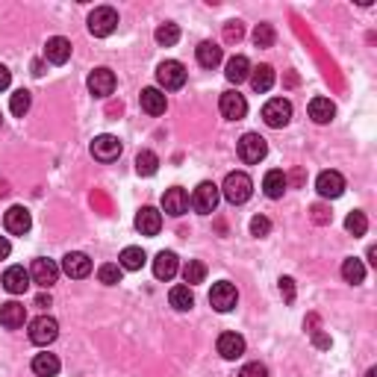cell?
Wrapping results in <instances>:
<instances>
[{
  "instance_id": "cell-1",
  "label": "cell",
  "mask_w": 377,
  "mask_h": 377,
  "mask_svg": "<svg viewBox=\"0 0 377 377\" xmlns=\"http://www.w3.org/2000/svg\"><path fill=\"white\" fill-rule=\"evenodd\" d=\"M221 195H224L230 204H245V201H251V195H254V180H251V177H247L245 171H230V174L224 177Z\"/></svg>"
},
{
  "instance_id": "cell-2",
  "label": "cell",
  "mask_w": 377,
  "mask_h": 377,
  "mask_svg": "<svg viewBox=\"0 0 377 377\" xmlns=\"http://www.w3.org/2000/svg\"><path fill=\"white\" fill-rule=\"evenodd\" d=\"M118 27V12L112 6H97L92 15H88V33H92L95 38H106L112 36Z\"/></svg>"
},
{
  "instance_id": "cell-3",
  "label": "cell",
  "mask_w": 377,
  "mask_h": 377,
  "mask_svg": "<svg viewBox=\"0 0 377 377\" xmlns=\"http://www.w3.org/2000/svg\"><path fill=\"white\" fill-rule=\"evenodd\" d=\"M265 154H269V142L260 136V133H245L239 138V160L245 165H256L265 160Z\"/></svg>"
},
{
  "instance_id": "cell-4",
  "label": "cell",
  "mask_w": 377,
  "mask_h": 377,
  "mask_svg": "<svg viewBox=\"0 0 377 377\" xmlns=\"http://www.w3.org/2000/svg\"><path fill=\"white\" fill-rule=\"evenodd\" d=\"M56 336H59V321L51 319V315H38V319L29 321V342L33 345L47 348L51 342H56Z\"/></svg>"
},
{
  "instance_id": "cell-5",
  "label": "cell",
  "mask_w": 377,
  "mask_h": 377,
  "mask_svg": "<svg viewBox=\"0 0 377 377\" xmlns=\"http://www.w3.org/2000/svg\"><path fill=\"white\" fill-rule=\"evenodd\" d=\"M263 121L274 127V130H280V127L292 121V104L286 101V97H271V101L263 106Z\"/></svg>"
},
{
  "instance_id": "cell-6",
  "label": "cell",
  "mask_w": 377,
  "mask_h": 377,
  "mask_svg": "<svg viewBox=\"0 0 377 377\" xmlns=\"http://www.w3.org/2000/svg\"><path fill=\"white\" fill-rule=\"evenodd\" d=\"M218 197H221V188H218L215 183H210V180L197 183L195 195H192V206H195V212H201V215H210V212H215Z\"/></svg>"
},
{
  "instance_id": "cell-7",
  "label": "cell",
  "mask_w": 377,
  "mask_h": 377,
  "mask_svg": "<svg viewBox=\"0 0 377 377\" xmlns=\"http://www.w3.org/2000/svg\"><path fill=\"white\" fill-rule=\"evenodd\" d=\"M156 83H160L162 88H168V92L180 88L186 83L183 62H177V59H165V62H160V68H156Z\"/></svg>"
},
{
  "instance_id": "cell-8",
  "label": "cell",
  "mask_w": 377,
  "mask_h": 377,
  "mask_svg": "<svg viewBox=\"0 0 377 377\" xmlns=\"http://www.w3.org/2000/svg\"><path fill=\"white\" fill-rule=\"evenodd\" d=\"M121 151H124L121 138H118V136H109V133L97 136L95 142H92V156H95L97 162H115L118 156H121Z\"/></svg>"
},
{
  "instance_id": "cell-9",
  "label": "cell",
  "mask_w": 377,
  "mask_h": 377,
  "mask_svg": "<svg viewBox=\"0 0 377 377\" xmlns=\"http://www.w3.org/2000/svg\"><path fill=\"white\" fill-rule=\"evenodd\" d=\"M210 304H212V310L215 313H230L236 304H239V292H236V286L233 283H215L212 286V292H210Z\"/></svg>"
},
{
  "instance_id": "cell-10",
  "label": "cell",
  "mask_w": 377,
  "mask_h": 377,
  "mask_svg": "<svg viewBox=\"0 0 377 377\" xmlns=\"http://www.w3.org/2000/svg\"><path fill=\"white\" fill-rule=\"evenodd\" d=\"M3 227H6V233H12V236H27L29 227H33V215H29L27 206H12V210H6V215H3Z\"/></svg>"
},
{
  "instance_id": "cell-11",
  "label": "cell",
  "mask_w": 377,
  "mask_h": 377,
  "mask_svg": "<svg viewBox=\"0 0 377 377\" xmlns=\"http://www.w3.org/2000/svg\"><path fill=\"white\" fill-rule=\"evenodd\" d=\"M29 277H33V283L45 286V289H51V286L56 283L59 277V265L53 260H45V256H38V260H33V265H29Z\"/></svg>"
},
{
  "instance_id": "cell-12",
  "label": "cell",
  "mask_w": 377,
  "mask_h": 377,
  "mask_svg": "<svg viewBox=\"0 0 377 377\" xmlns=\"http://www.w3.org/2000/svg\"><path fill=\"white\" fill-rule=\"evenodd\" d=\"M218 109H221V115L227 121H242L247 115V101L239 92H224L221 101H218Z\"/></svg>"
},
{
  "instance_id": "cell-13",
  "label": "cell",
  "mask_w": 377,
  "mask_h": 377,
  "mask_svg": "<svg viewBox=\"0 0 377 377\" xmlns=\"http://www.w3.org/2000/svg\"><path fill=\"white\" fill-rule=\"evenodd\" d=\"M62 271L68 277H74V280H83V277L92 274V260L83 251H71L62 256Z\"/></svg>"
},
{
  "instance_id": "cell-14",
  "label": "cell",
  "mask_w": 377,
  "mask_h": 377,
  "mask_svg": "<svg viewBox=\"0 0 377 377\" xmlns=\"http://www.w3.org/2000/svg\"><path fill=\"white\" fill-rule=\"evenodd\" d=\"M315 192L333 201V197H339L345 192V177L339 171H321L319 177H315Z\"/></svg>"
},
{
  "instance_id": "cell-15",
  "label": "cell",
  "mask_w": 377,
  "mask_h": 377,
  "mask_svg": "<svg viewBox=\"0 0 377 377\" xmlns=\"http://www.w3.org/2000/svg\"><path fill=\"white\" fill-rule=\"evenodd\" d=\"M88 92L95 97H109L115 92V74L109 71V68H95V71L88 74Z\"/></svg>"
},
{
  "instance_id": "cell-16",
  "label": "cell",
  "mask_w": 377,
  "mask_h": 377,
  "mask_svg": "<svg viewBox=\"0 0 377 377\" xmlns=\"http://www.w3.org/2000/svg\"><path fill=\"white\" fill-rule=\"evenodd\" d=\"M29 280H33V277H29L24 265H12V269L3 271V289L9 295H24L29 289Z\"/></svg>"
},
{
  "instance_id": "cell-17",
  "label": "cell",
  "mask_w": 377,
  "mask_h": 377,
  "mask_svg": "<svg viewBox=\"0 0 377 377\" xmlns=\"http://www.w3.org/2000/svg\"><path fill=\"white\" fill-rule=\"evenodd\" d=\"M162 227V212L154 210V206H142V210L136 212V230L142 236H156Z\"/></svg>"
},
{
  "instance_id": "cell-18",
  "label": "cell",
  "mask_w": 377,
  "mask_h": 377,
  "mask_svg": "<svg viewBox=\"0 0 377 377\" xmlns=\"http://www.w3.org/2000/svg\"><path fill=\"white\" fill-rule=\"evenodd\" d=\"M27 321V306L18 304V301H6L0 304V324L6 327V330H18V327H24Z\"/></svg>"
},
{
  "instance_id": "cell-19",
  "label": "cell",
  "mask_w": 377,
  "mask_h": 377,
  "mask_svg": "<svg viewBox=\"0 0 377 377\" xmlns=\"http://www.w3.org/2000/svg\"><path fill=\"white\" fill-rule=\"evenodd\" d=\"M45 59H47V62H53V65H65L68 59H71V42H68V38H62V36L47 38Z\"/></svg>"
},
{
  "instance_id": "cell-20",
  "label": "cell",
  "mask_w": 377,
  "mask_h": 377,
  "mask_svg": "<svg viewBox=\"0 0 377 377\" xmlns=\"http://www.w3.org/2000/svg\"><path fill=\"white\" fill-rule=\"evenodd\" d=\"M162 210L168 212V215H183V212H188V195H186V188H180V186H174V188H168V192L162 195Z\"/></svg>"
},
{
  "instance_id": "cell-21",
  "label": "cell",
  "mask_w": 377,
  "mask_h": 377,
  "mask_svg": "<svg viewBox=\"0 0 377 377\" xmlns=\"http://www.w3.org/2000/svg\"><path fill=\"white\" fill-rule=\"evenodd\" d=\"M180 269V263H177V254L174 251H160L154 260V277L156 280H171Z\"/></svg>"
},
{
  "instance_id": "cell-22",
  "label": "cell",
  "mask_w": 377,
  "mask_h": 377,
  "mask_svg": "<svg viewBox=\"0 0 377 377\" xmlns=\"http://www.w3.org/2000/svg\"><path fill=\"white\" fill-rule=\"evenodd\" d=\"M218 354H221L224 360H239L245 354V339L239 333H221L218 336Z\"/></svg>"
},
{
  "instance_id": "cell-23",
  "label": "cell",
  "mask_w": 377,
  "mask_h": 377,
  "mask_svg": "<svg viewBox=\"0 0 377 377\" xmlns=\"http://www.w3.org/2000/svg\"><path fill=\"white\" fill-rule=\"evenodd\" d=\"M289 188V177H286L280 168H274V171L265 174V180H263V192L271 197V201H277V197H283V192Z\"/></svg>"
},
{
  "instance_id": "cell-24",
  "label": "cell",
  "mask_w": 377,
  "mask_h": 377,
  "mask_svg": "<svg viewBox=\"0 0 377 377\" xmlns=\"http://www.w3.org/2000/svg\"><path fill=\"white\" fill-rule=\"evenodd\" d=\"M333 115H336V106L330 97H313L310 101V118L315 124H330Z\"/></svg>"
},
{
  "instance_id": "cell-25",
  "label": "cell",
  "mask_w": 377,
  "mask_h": 377,
  "mask_svg": "<svg viewBox=\"0 0 377 377\" xmlns=\"http://www.w3.org/2000/svg\"><path fill=\"white\" fill-rule=\"evenodd\" d=\"M142 109L147 115H162L165 112V106H168V101H165V95L160 92V88H142Z\"/></svg>"
},
{
  "instance_id": "cell-26",
  "label": "cell",
  "mask_w": 377,
  "mask_h": 377,
  "mask_svg": "<svg viewBox=\"0 0 377 377\" xmlns=\"http://www.w3.org/2000/svg\"><path fill=\"white\" fill-rule=\"evenodd\" d=\"M59 369H62V363H59L56 354H36L33 356V372L38 377H56Z\"/></svg>"
},
{
  "instance_id": "cell-27",
  "label": "cell",
  "mask_w": 377,
  "mask_h": 377,
  "mask_svg": "<svg viewBox=\"0 0 377 377\" xmlns=\"http://www.w3.org/2000/svg\"><path fill=\"white\" fill-rule=\"evenodd\" d=\"M251 86L256 95H265L274 86V68L271 65H256L251 68Z\"/></svg>"
},
{
  "instance_id": "cell-28",
  "label": "cell",
  "mask_w": 377,
  "mask_h": 377,
  "mask_svg": "<svg viewBox=\"0 0 377 377\" xmlns=\"http://www.w3.org/2000/svg\"><path fill=\"white\" fill-rule=\"evenodd\" d=\"M224 77L230 83H245L247 77H251V62H247V56H233L230 62H227V71H224Z\"/></svg>"
},
{
  "instance_id": "cell-29",
  "label": "cell",
  "mask_w": 377,
  "mask_h": 377,
  "mask_svg": "<svg viewBox=\"0 0 377 377\" xmlns=\"http://www.w3.org/2000/svg\"><path fill=\"white\" fill-rule=\"evenodd\" d=\"M168 301L177 313H188L195 306V295H192V286H174L171 292H168Z\"/></svg>"
},
{
  "instance_id": "cell-30",
  "label": "cell",
  "mask_w": 377,
  "mask_h": 377,
  "mask_svg": "<svg viewBox=\"0 0 377 377\" xmlns=\"http://www.w3.org/2000/svg\"><path fill=\"white\" fill-rule=\"evenodd\" d=\"M221 47H218L215 42H201L197 45V62H201V68H215L221 65Z\"/></svg>"
},
{
  "instance_id": "cell-31",
  "label": "cell",
  "mask_w": 377,
  "mask_h": 377,
  "mask_svg": "<svg viewBox=\"0 0 377 377\" xmlns=\"http://www.w3.org/2000/svg\"><path fill=\"white\" fill-rule=\"evenodd\" d=\"M145 260H147V256H145L142 247H124V251H121V260H118V265H121L124 271H138V269L145 265Z\"/></svg>"
},
{
  "instance_id": "cell-32",
  "label": "cell",
  "mask_w": 377,
  "mask_h": 377,
  "mask_svg": "<svg viewBox=\"0 0 377 377\" xmlns=\"http://www.w3.org/2000/svg\"><path fill=\"white\" fill-rule=\"evenodd\" d=\"M342 277L348 283H363L365 280V265H363V260H356V256H348V260L342 263Z\"/></svg>"
},
{
  "instance_id": "cell-33",
  "label": "cell",
  "mask_w": 377,
  "mask_h": 377,
  "mask_svg": "<svg viewBox=\"0 0 377 377\" xmlns=\"http://www.w3.org/2000/svg\"><path fill=\"white\" fill-rule=\"evenodd\" d=\"M156 168H160V156H156L154 151H138L136 156V171L142 177H154Z\"/></svg>"
},
{
  "instance_id": "cell-34",
  "label": "cell",
  "mask_w": 377,
  "mask_h": 377,
  "mask_svg": "<svg viewBox=\"0 0 377 377\" xmlns=\"http://www.w3.org/2000/svg\"><path fill=\"white\" fill-rule=\"evenodd\" d=\"M154 38H156V42H160L162 47H174L177 42H180V27L171 24V21L160 24V27H156V33H154Z\"/></svg>"
},
{
  "instance_id": "cell-35",
  "label": "cell",
  "mask_w": 377,
  "mask_h": 377,
  "mask_svg": "<svg viewBox=\"0 0 377 377\" xmlns=\"http://www.w3.org/2000/svg\"><path fill=\"white\" fill-rule=\"evenodd\" d=\"M29 104H33V95H29L27 88H18V92L9 97V109H12V115H18V118H24L29 112Z\"/></svg>"
},
{
  "instance_id": "cell-36",
  "label": "cell",
  "mask_w": 377,
  "mask_h": 377,
  "mask_svg": "<svg viewBox=\"0 0 377 377\" xmlns=\"http://www.w3.org/2000/svg\"><path fill=\"white\" fill-rule=\"evenodd\" d=\"M204 277H206V265L201 260H188L183 265V280L186 286H195V283H204Z\"/></svg>"
},
{
  "instance_id": "cell-37",
  "label": "cell",
  "mask_w": 377,
  "mask_h": 377,
  "mask_svg": "<svg viewBox=\"0 0 377 377\" xmlns=\"http://www.w3.org/2000/svg\"><path fill=\"white\" fill-rule=\"evenodd\" d=\"M345 230L351 236H365V230H369V218H365V212L354 210L348 218H345Z\"/></svg>"
},
{
  "instance_id": "cell-38",
  "label": "cell",
  "mask_w": 377,
  "mask_h": 377,
  "mask_svg": "<svg viewBox=\"0 0 377 377\" xmlns=\"http://www.w3.org/2000/svg\"><path fill=\"white\" fill-rule=\"evenodd\" d=\"M121 274H124L121 265H115V263H104L101 269H97V280H101L104 286H115V283H121Z\"/></svg>"
},
{
  "instance_id": "cell-39",
  "label": "cell",
  "mask_w": 377,
  "mask_h": 377,
  "mask_svg": "<svg viewBox=\"0 0 377 377\" xmlns=\"http://www.w3.org/2000/svg\"><path fill=\"white\" fill-rule=\"evenodd\" d=\"M274 38H277V33H274L271 24H256V29H254V45L256 47H271Z\"/></svg>"
},
{
  "instance_id": "cell-40",
  "label": "cell",
  "mask_w": 377,
  "mask_h": 377,
  "mask_svg": "<svg viewBox=\"0 0 377 377\" xmlns=\"http://www.w3.org/2000/svg\"><path fill=\"white\" fill-rule=\"evenodd\" d=\"M251 233L256 236V239L269 236V233H271V221H269L265 215H254V218H251Z\"/></svg>"
},
{
  "instance_id": "cell-41",
  "label": "cell",
  "mask_w": 377,
  "mask_h": 377,
  "mask_svg": "<svg viewBox=\"0 0 377 377\" xmlns=\"http://www.w3.org/2000/svg\"><path fill=\"white\" fill-rule=\"evenodd\" d=\"M242 36H245L242 21H227V27H224V42H227V45L242 42Z\"/></svg>"
},
{
  "instance_id": "cell-42",
  "label": "cell",
  "mask_w": 377,
  "mask_h": 377,
  "mask_svg": "<svg viewBox=\"0 0 377 377\" xmlns=\"http://www.w3.org/2000/svg\"><path fill=\"white\" fill-rule=\"evenodd\" d=\"M239 377H269V369H265L263 363H247L239 372Z\"/></svg>"
},
{
  "instance_id": "cell-43",
  "label": "cell",
  "mask_w": 377,
  "mask_h": 377,
  "mask_svg": "<svg viewBox=\"0 0 377 377\" xmlns=\"http://www.w3.org/2000/svg\"><path fill=\"white\" fill-rule=\"evenodd\" d=\"M277 283H280V295H283V301H286V304H292V301H295V280H292V277H280Z\"/></svg>"
},
{
  "instance_id": "cell-44",
  "label": "cell",
  "mask_w": 377,
  "mask_h": 377,
  "mask_svg": "<svg viewBox=\"0 0 377 377\" xmlns=\"http://www.w3.org/2000/svg\"><path fill=\"white\" fill-rule=\"evenodd\" d=\"M310 212H313V221L315 224H330V210H327L324 204H315Z\"/></svg>"
},
{
  "instance_id": "cell-45",
  "label": "cell",
  "mask_w": 377,
  "mask_h": 377,
  "mask_svg": "<svg viewBox=\"0 0 377 377\" xmlns=\"http://www.w3.org/2000/svg\"><path fill=\"white\" fill-rule=\"evenodd\" d=\"M9 83H12V71L6 65H0V92H6Z\"/></svg>"
},
{
  "instance_id": "cell-46",
  "label": "cell",
  "mask_w": 377,
  "mask_h": 377,
  "mask_svg": "<svg viewBox=\"0 0 377 377\" xmlns=\"http://www.w3.org/2000/svg\"><path fill=\"white\" fill-rule=\"evenodd\" d=\"M9 254H12V245H9L6 236H0V260H6Z\"/></svg>"
},
{
  "instance_id": "cell-47",
  "label": "cell",
  "mask_w": 377,
  "mask_h": 377,
  "mask_svg": "<svg viewBox=\"0 0 377 377\" xmlns=\"http://www.w3.org/2000/svg\"><path fill=\"white\" fill-rule=\"evenodd\" d=\"M36 306H51V295H38L36 297Z\"/></svg>"
},
{
  "instance_id": "cell-48",
  "label": "cell",
  "mask_w": 377,
  "mask_h": 377,
  "mask_svg": "<svg viewBox=\"0 0 377 377\" xmlns=\"http://www.w3.org/2000/svg\"><path fill=\"white\" fill-rule=\"evenodd\" d=\"M33 74H36V77H42V74H45V65H42V62H38V59H36V62H33Z\"/></svg>"
},
{
  "instance_id": "cell-49",
  "label": "cell",
  "mask_w": 377,
  "mask_h": 377,
  "mask_svg": "<svg viewBox=\"0 0 377 377\" xmlns=\"http://www.w3.org/2000/svg\"><path fill=\"white\" fill-rule=\"evenodd\" d=\"M292 180H295L297 186H301V183H304V171H292Z\"/></svg>"
},
{
  "instance_id": "cell-50",
  "label": "cell",
  "mask_w": 377,
  "mask_h": 377,
  "mask_svg": "<svg viewBox=\"0 0 377 377\" xmlns=\"http://www.w3.org/2000/svg\"><path fill=\"white\" fill-rule=\"evenodd\" d=\"M365 377H377V369H369V372H365Z\"/></svg>"
},
{
  "instance_id": "cell-51",
  "label": "cell",
  "mask_w": 377,
  "mask_h": 377,
  "mask_svg": "<svg viewBox=\"0 0 377 377\" xmlns=\"http://www.w3.org/2000/svg\"><path fill=\"white\" fill-rule=\"evenodd\" d=\"M0 121H3V118H0Z\"/></svg>"
}]
</instances>
